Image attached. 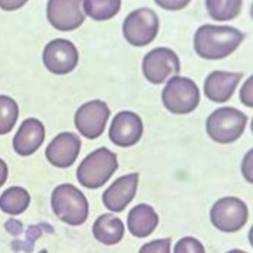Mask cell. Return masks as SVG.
<instances>
[{
    "instance_id": "cell-1",
    "label": "cell",
    "mask_w": 253,
    "mask_h": 253,
    "mask_svg": "<svg viewBox=\"0 0 253 253\" xmlns=\"http://www.w3.org/2000/svg\"><path fill=\"white\" fill-rule=\"evenodd\" d=\"M244 37L241 31L231 26L205 24L194 35V49L204 59H222L236 50Z\"/></svg>"
},
{
    "instance_id": "cell-2",
    "label": "cell",
    "mask_w": 253,
    "mask_h": 253,
    "mask_svg": "<svg viewBox=\"0 0 253 253\" xmlns=\"http://www.w3.org/2000/svg\"><path fill=\"white\" fill-rule=\"evenodd\" d=\"M119 167L117 154L100 147L88 154L76 171L78 182L85 188L98 189L105 185Z\"/></svg>"
},
{
    "instance_id": "cell-3",
    "label": "cell",
    "mask_w": 253,
    "mask_h": 253,
    "mask_svg": "<svg viewBox=\"0 0 253 253\" xmlns=\"http://www.w3.org/2000/svg\"><path fill=\"white\" fill-rule=\"evenodd\" d=\"M50 204L54 214L69 225H80L88 217V201L85 195L71 184L65 183L55 187Z\"/></svg>"
},
{
    "instance_id": "cell-4",
    "label": "cell",
    "mask_w": 253,
    "mask_h": 253,
    "mask_svg": "<svg viewBox=\"0 0 253 253\" xmlns=\"http://www.w3.org/2000/svg\"><path fill=\"white\" fill-rule=\"evenodd\" d=\"M247 116L233 107L215 109L206 121V130L211 139L226 144L237 140L247 125Z\"/></svg>"
},
{
    "instance_id": "cell-5",
    "label": "cell",
    "mask_w": 253,
    "mask_h": 253,
    "mask_svg": "<svg viewBox=\"0 0 253 253\" xmlns=\"http://www.w3.org/2000/svg\"><path fill=\"white\" fill-rule=\"evenodd\" d=\"M161 99L167 111L175 115L192 113L200 103V90L190 78L175 75L166 82Z\"/></svg>"
},
{
    "instance_id": "cell-6",
    "label": "cell",
    "mask_w": 253,
    "mask_h": 253,
    "mask_svg": "<svg viewBox=\"0 0 253 253\" xmlns=\"http://www.w3.org/2000/svg\"><path fill=\"white\" fill-rule=\"evenodd\" d=\"M159 31V18L150 8L131 11L124 20L123 35L133 46H144L154 41Z\"/></svg>"
},
{
    "instance_id": "cell-7",
    "label": "cell",
    "mask_w": 253,
    "mask_h": 253,
    "mask_svg": "<svg viewBox=\"0 0 253 253\" xmlns=\"http://www.w3.org/2000/svg\"><path fill=\"white\" fill-rule=\"evenodd\" d=\"M210 218L218 230L235 232L246 224L248 208L239 198L223 197L212 205L210 211Z\"/></svg>"
},
{
    "instance_id": "cell-8",
    "label": "cell",
    "mask_w": 253,
    "mask_h": 253,
    "mask_svg": "<svg viewBox=\"0 0 253 253\" xmlns=\"http://www.w3.org/2000/svg\"><path fill=\"white\" fill-rule=\"evenodd\" d=\"M141 67L146 80L158 85L180 72V60L173 49L159 46L144 55Z\"/></svg>"
},
{
    "instance_id": "cell-9",
    "label": "cell",
    "mask_w": 253,
    "mask_h": 253,
    "mask_svg": "<svg viewBox=\"0 0 253 253\" xmlns=\"http://www.w3.org/2000/svg\"><path fill=\"white\" fill-rule=\"evenodd\" d=\"M111 111L102 100H92L81 105L74 116L77 130L86 138L95 139L105 130Z\"/></svg>"
},
{
    "instance_id": "cell-10",
    "label": "cell",
    "mask_w": 253,
    "mask_h": 253,
    "mask_svg": "<svg viewBox=\"0 0 253 253\" xmlns=\"http://www.w3.org/2000/svg\"><path fill=\"white\" fill-rule=\"evenodd\" d=\"M79 53L76 46L68 40L50 41L42 51V61L48 71L56 75L71 72L77 65Z\"/></svg>"
},
{
    "instance_id": "cell-11",
    "label": "cell",
    "mask_w": 253,
    "mask_h": 253,
    "mask_svg": "<svg viewBox=\"0 0 253 253\" xmlns=\"http://www.w3.org/2000/svg\"><path fill=\"white\" fill-rule=\"evenodd\" d=\"M143 133L140 117L131 111H121L112 120L109 138L120 147H129L139 141Z\"/></svg>"
},
{
    "instance_id": "cell-12",
    "label": "cell",
    "mask_w": 253,
    "mask_h": 253,
    "mask_svg": "<svg viewBox=\"0 0 253 253\" xmlns=\"http://www.w3.org/2000/svg\"><path fill=\"white\" fill-rule=\"evenodd\" d=\"M82 0H48L46 17L50 25L59 31H72L79 28L85 15L81 10Z\"/></svg>"
},
{
    "instance_id": "cell-13",
    "label": "cell",
    "mask_w": 253,
    "mask_h": 253,
    "mask_svg": "<svg viewBox=\"0 0 253 253\" xmlns=\"http://www.w3.org/2000/svg\"><path fill=\"white\" fill-rule=\"evenodd\" d=\"M81 140L77 134L69 131L58 133L46 146L45 157L55 167L67 168L78 157Z\"/></svg>"
},
{
    "instance_id": "cell-14",
    "label": "cell",
    "mask_w": 253,
    "mask_h": 253,
    "mask_svg": "<svg viewBox=\"0 0 253 253\" xmlns=\"http://www.w3.org/2000/svg\"><path fill=\"white\" fill-rule=\"evenodd\" d=\"M138 185V173H129L118 178L103 193L105 207L114 212L124 211L132 201Z\"/></svg>"
},
{
    "instance_id": "cell-15",
    "label": "cell",
    "mask_w": 253,
    "mask_h": 253,
    "mask_svg": "<svg viewBox=\"0 0 253 253\" xmlns=\"http://www.w3.org/2000/svg\"><path fill=\"white\" fill-rule=\"evenodd\" d=\"M242 77L240 72L214 70L205 79L204 93L214 103H224L231 98Z\"/></svg>"
},
{
    "instance_id": "cell-16",
    "label": "cell",
    "mask_w": 253,
    "mask_h": 253,
    "mask_svg": "<svg viewBox=\"0 0 253 253\" xmlns=\"http://www.w3.org/2000/svg\"><path fill=\"white\" fill-rule=\"evenodd\" d=\"M44 126L35 118L25 120L13 138V147L16 153L28 156L36 152L44 140Z\"/></svg>"
},
{
    "instance_id": "cell-17",
    "label": "cell",
    "mask_w": 253,
    "mask_h": 253,
    "mask_svg": "<svg viewBox=\"0 0 253 253\" xmlns=\"http://www.w3.org/2000/svg\"><path fill=\"white\" fill-rule=\"evenodd\" d=\"M159 217L154 209L146 204L133 207L127 215V227L129 232L138 238L150 235L156 228Z\"/></svg>"
},
{
    "instance_id": "cell-18",
    "label": "cell",
    "mask_w": 253,
    "mask_h": 253,
    "mask_svg": "<svg viewBox=\"0 0 253 253\" xmlns=\"http://www.w3.org/2000/svg\"><path fill=\"white\" fill-rule=\"evenodd\" d=\"M92 232L96 240L105 245L119 243L125 234L123 221L112 213L101 214L93 223Z\"/></svg>"
},
{
    "instance_id": "cell-19",
    "label": "cell",
    "mask_w": 253,
    "mask_h": 253,
    "mask_svg": "<svg viewBox=\"0 0 253 253\" xmlns=\"http://www.w3.org/2000/svg\"><path fill=\"white\" fill-rule=\"evenodd\" d=\"M30 202L31 197L26 189L10 187L0 196V210L8 214H21L28 209Z\"/></svg>"
},
{
    "instance_id": "cell-20",
    "label": "cell",
    "mask_w": 253,
    "mask_h": 253,
    "mask_svg": "<svg viewBox=\"0 0 253 253\" xmlns=\"http://www.w3.org/2000/svg\"><path fill=\"white\" fill-rule=\"evenodd\" d=\"M83 10L95 21H107L115 17L122 6V0H84Z\"/></svg>"
},
{
    "instance_id": "cell-21",
    "label": "cell",
    "mask_w": 253,
    "mask_h": 253,
    "mask_svg": "<svg viewBox=\"0 0 253 253\" xmlns=\"http://www.w3.org/2000/svg\"><path fill=\"white\" fill-rule=\"evenodd\" d=\"M242 2L243 0H206V8L214 21H230L239 15Z\"/></svg>"
},
{
    "instance_id": "cell-22",
    "label": "cell",
    "mask_w": 253,
    "mask_h": 253,
    "mask_svg": "<svg viewBox=\"0 0 253 253\" xmlns=\"http://www.w3.org/2000/svg\"><path fill=\"white\" fill-rule=\"evenodd\" d=\"M19 116V108L14 99L0 95V134L12 130Z\"/></svg>"
},
{
    "instance_id": "cell-23",
    "label": "cell",
    "mask_w": 253,
    "mask_h": 253,
    "mask_svg": "<svg viewBox=\"0 0 253 253\" xmlns=\"http://www.w3.org/2000/svg\"><path fill=\"white\" fill-rule=\"evenodd\" d=\"M174 253H206V251L200 240L192 236H186L176 243Z\"/></svg>"
},
{
    "instance_id": "cell-24",
    "label": "cell",
    "mask_w": 253,
    "mask_h": 253,
    "mask_svg": "<svg viewBox=\"0 0 253 253\" xmlns=\"http://www.w3.org/2000/svg\"><path fill=\"white\" fill-rule=\"evenodd\" d=\"M171 238L155 239L142 245L138 253H170Z\"/></svg>"
},
{
    "instance_id": "cell-25",
    "label": "cell",
    "mask_w": 253,
    "mask_h": 253,
    "mask_svg": "<svg viewBox=\"0 0 253 253\" xmlns=\"http://www.w3.org/2000/svg\"><path fill=\"white\" fill-rule=\"evenodd\" d=\"M240 102L249 108H253V74L242 84L239 91Z\"/></svg>"
},
{
    "instance_id": "cell-26",
    "label": "cell",
    "mask_w": 253,
    "mask_h": 253,
    "mask_svg": "<svg viewBox=\"0 0 253 253\" xmlns=\"http://www.w3.org/2000/svg\"><path fill=\"white\" fill-rule=\"evenodd\" d=\"M241 173L247 182L253 184V147L246 152L242 159Z\"/></svg>"
},
{
    "instance_id": "cell-27",
    "label": "cell",
    "mask_w": 253,
    "mask_h": 253,
    "mask_svg": "<svg viewBox=\"0 0 253 253\" xmlns=\"http://www.w3.org/2000/svg\"><path fill=\"white\" fill-rule=\"evenodd\" d=\"M155 4L168 11H178L184 9L191 0H154Z\"/></svg>"
},
{
    "instance_id": "cell-28",
    "label": "cell",
    "mask_w": 253,
    "mask_h": 253,
    "mask_svg": "<svg viewBox=\"0 0 253 253\" xmlns=\"http://www.w3.org/2000/svg\"><path fill=\"white\" fill-rule=\"evenodd\" d=\"M28 0H0V8L4 11H15L23 7Z\"/></svg>"
},
{
    "instance_id": "cell-29",
    "label": "cell",
    "mask_w": 253,
    "mask_h": 253,
    "mask_svg": "<svg viewBox=\"0 0 253 253\" xmlns=\"http://www.w3.org/2000/svg\"><path fill=\"white\" fill-rule=\"evenodd\" d=\"M8 177V166L6 162L0 158V188L5 184Z\"/></svg>"
},
{
    "instance_id": "cell-30",
    "label": "cell",
    "mask_w": 253,
    "mask_h": 253,
    "mask_svg": "<svg viewBox=\"0 0 253 253\" xmlns=\"http://www.w3.org/2000/svg\"><path fill=\"white\" fill-rule=\"evenodd\" d=\"M248 240H249L250 245L253 247V225L251 226V228H250V230H249V233H248Z\"/></svg>"
},
{
    "instance_id": "cell-31",
    "label": "cell",
    "mask_w": 253,
    "mask_h": 253,
    "mask_svg": "<svg viewBox=\"0 0 253 253\" xmlns=\"http://www.w3.org/2000/svg\"><path fill=\"white\" fill-rule=\"evenodd\" d=\"M226 253H247V252L242 251V250H239V249H232V250L227 251Z\"/></svg>"
},
{
    "instance_id": "cell-32",
    "label": "cell",
    "mask_w": 253,
    "mask_h": 253,
    "mask_svg": "<svg viewBox=\"0 0 253 253\" xmlns=\"http://www.w3.org/2000/svg\"><path fill=\"white\" fill-rule=\"evenodd\" d=\"M250 16L253 20V2H252V5H251V8H250Z\"/></svg>"
},
{
    "instance_id": "cell-33",
    "label": "cell",
    "mask_w": 253,
    "mask_h": 253,
    "mask_svg": "<svg viewBox=\"0 0 253 253\" xmlns=\"http://www.w3.org/2000/svg\"><path fill=\"white\" fill-rule=\"evenodd\" d=\"M250 128H251V131L253 133V118H252V121H251V125H250Z\"/></svg>"
},
{
    "instance_id": "cell-34",
    "label": "cell",
    "mask_w": 253,
    "mask_h": 253,
    "mask_svg": "<svg viewBox=\"0 0 253 253\" xmlns=\"http://www.w3.org/2000/svg\"><path fill=\"white\" fill-rule=\"evenodd\" d=\"M39 253H48V252H47L45 249H42V251H40Z\"/></svg>"
}]
</instances>
